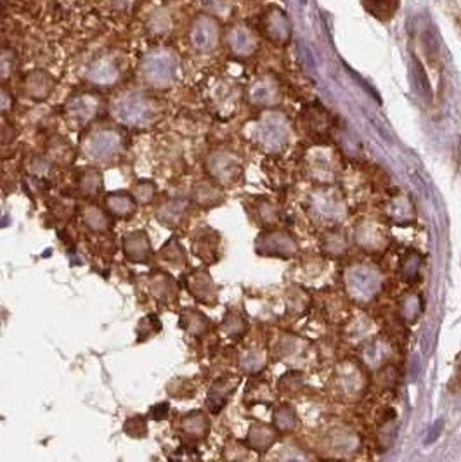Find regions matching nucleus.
Returning a JSON list of instances; mask_svg holds the SVG:
<instances>
[{
  "instance_id": "f03ea898",
  "label": "nucleus",
  "mask_w": 461,
  "mask_h": 462,
  "mask_svg": "<svg viewBox=\"0 0 461 462\" xmlns=\"http://www.w3.org/2000/svg\"><path fill=\"white\" fill-rule=\"evenodd\" d=\"M177 68L179 62L175 54L170 49L164 47L153 49L141 61V71L146 82L157 89L170 87L177 76Z\"/></svg>"
},
{
  "instance_id": "4468645a",
  "label": "nucleus",
  "mask_w": 461,
  "mask_h": 462,
  "mask_svg": "<svg viewBox=\"0 0 461 462\" xmlns=\"http://www.w3.org/2000/svg\"><path fill=\"white\" fill-rule=\"evenodd\" d=\"M188 288L191 294L198 298V300H208V294L212 292V282L208 275L201 274V272H194L188 277Z\"/></svg>"
},
{
  "instance_id": "dca6fc26",
  "label": "nucleus",
  "mask_w": 461,
  "mask_h": 462,
  "mask_svg": "<svg viewBox=\"0 0 461 462\" xmlns=\"http://www.w3.org/2000/svg\"><path fill=\"white\" fill-rule=\"evenodd\" d=\"M155 194H157V185L149 181L137 182L132 187V198H134V201L137 205H148V203L153 201Z\"/></svg>"
},
{
  "instance_id": "5701e85b",
  "label": "nucleus",
  "mask_w": 461,
  "mask_h": 462,
  "mask_svg": "<svg viewBox=\"0 0 461 462\" xmlns=\"http://www.w3.org/2000/svg\"><path fill=\"white\" fill-rule=\"evenodd\" d=\"M442 430H444V419H437L436 424H434V426L429 430V435H427V438H425V445H432L434 441L440 437Z\"/></svg>"
},
{
  "instance_id": "6e6552de",
  "label": "nucleus",
  "mask_w": 461,
  "mask_h": 462,
  "mask_svg": "<svg viewBox=\"0 0 461 462\" xmlns=\"http://www.w3.org/2000/svg\"><path fill=\"white\" fill-rule=\"evenodd\" d=\"M106 206H108V211L113 213L115 217L120 218H128L135 213L137 209V203L134 201V198L125 192H113L106 198Z\"/></svg>"
},
{
  "instance_id": "7ed1b4c3",
  "label": "nucleus",
  "mask_w": 461,
  "mask_h": 462,
  "mask_svg": "<svg viewBox=\"0 0 461 462\" xmlns=\"http://www.w3.org/2000/svg\"><path fill=\"white\" fill-rule=\"evenodd\" d=\"M122 135L111 128H101L89 135L85 141V152L94 161H109L122 151Z\"/></svg>"
},
{
  "instance_id": "20e7f679",
  "label": "nucleus",
  "mask_w": 461,
  "mask_h": 462,
  "mask_svg": "<svg viewBox=\"0 0 461 462\" xmlns=\"http://www.w3.org/2000/svg\"><path fill=\"white\" fill-rule=\"evenodd\" d=\"M120 65L113 56H101L87 69V80L98 87H113L120 80Z\"/></svg>"
},
{
  "instance_id": "aec40b11",
  "label": "nucleus",
  "mask_w": 461,
  "mask_h": 462,
  "mask_svg": "<svg viewBox=\"0 0 461 462\" xmlns=\"http://www.w3.org/2000/svg\"><path fill=\"white\" fill-rule=\"evenodd\" d=\"M16 66V56L11 49H0V82L12 75Z\"/></svg>"
},
{
  "instance_id": "39448f33",
  "label": "nucleus",
  "mask_w": 461,
  "mask_h": 462,
  "mask_svg": "<svg viewBox=\"0 0 461 462\" xmlns=\"http://www.w3.org/2000/svg\"><path fill=\"white\" fill-rule=\"evenodd\" d=\"M124 253L134 264H146L151 257V241L144 231H135L125 235Z\"/></svg>"
},
{
  "instance_id": "9b49d317",
  "label": "nucleus",
  "mask_w": 461,
  "mask_h": 462,
  "mask_svg": "<svg viewBox=\"0 0 461 462\" xmlns=\"http://www.w3.org/2000/svg\"><path fill=\"white\" fill-rule=\"evenodd\" d=\"M82 220L92 232H106L111 227V222H109L106 211H102L99 206L94 205H89L82 209Z\"/></svg>"
},
{
  "instance_id": "412c9836",
  "label": "nucleus",
  "mask_w": 461,
  "mask_h": 462,
  "mask_svg": "<svg viewBox=\"0 0 461 462\" xmlns=\"http://www.w3.org/2000/svg\"><path fill=\"white\" fill-rule=\"evenodd\" d=\"M184 426L191 435H193L194 431V437H201V435H205V431L208 430V423L205 421L203 414L189 415V417L184 421Z\"/></svg>"
},
{
  "instance_id": "ddd939ff",
  "label": "nucleus",
  "mask_w": 461,
  "mask_h": 462,
  "mask_svg": "<svg viewBox=\"0 0 461 462\" xmlns=\"http://www.w3.org/2000/svg\"><path fill=\"white\" fill-rule=\"evenodd\" d=\"M149 289H151L153 297L158 298L160 301H170L175 297V281L167 274H157L153 275L151 282H149Z\"/></svg>"
},
{
  "instance_id": "b1692460",
  "label": "nucleus",
  "mask_w": 461,
  "mask_h": 462,
  "mask_svg": "<svg viewBox=\"0 0 461 462\" xmlns=\"http://www.w3.org/2000/svg\"><path fill=\"white\" fill-rule=\"evenodd\" d=\"M11 106H12L11 94H9V92L5 91V89L0 87V113L9 111V109H11Z\"/></svg>"
},
{
  "instance_id": "9d476101",
  "label": "nucleus",
  "mask_w": 461,
  "mask_h": 462,
  "mask_svg": "<svg viewBox=\"0 0 461 462\" xmlns=\"http://www.w3.org/2000/svg\"><path fill=\"white\" fill-rule=\"evenodd\" d=\"M215 35H217V30L212 25L208 19L201 18L198 19L196 25L191 30V42L196 49L205 51V49H210L215 42Z\"/></svg>"
},
{
  "instance_id": "0eeeda50",
  "label": "nucleus",
  "mask_w": 461,
  "mask_h": 462,
  "mask_svg": "<svg viewBox=\"0 0 461 462\" xmlns=\"http://www.w3.org/2000/svg\"><path fill=\"white\" fill-rule=\"evenodd\" d=\"M66 109L78 122H89L98 115L99 99L92 94H76L69 99Z\"/></svg>"
},
{
  "instance_id": "2eb2a0df",
  "label": "nucleus",
  "mask_w": 461,
  "mask_h": 462,
  "mask_svg": "<svg viewBox=\"0 0 461 462\" xmlns=\"http://www.w3.org/2000/svg\"><path fill=\"white\" fill-rule=\"evenodd\" d=\"M274 424H276L278 431H281V433H293L298 428L297 414L288 405L280 407L276 411V414H274Z\"/></svg>"
},
{
  "instance_id": "f257e3e1",
  "label": "nucleus",
  "mask_w": 461,
  "mask_h": 462,
  "mask_svg": "<svg viewBox=\"0 0 461 462\" xmlns=\"http://www.w3.org/2000/svg\"><path fill=\"white\" fill-rule=\"evenodd\" d=\"M113 116L127 127H144L155 116V104L141 92H125L111 106Z\"/></svg>"
},
{
  "instance_id": "423d86ee",
  "label": "nucleus",
  "mask_w": 461,
  "mask_h": 462,
  "mask_svg": "<svg viewBox=\"0 0 461 462\" xmlns=\"http://www.w3.org/2000/svg\"><path fill=\"white\" fill-rule=\"evenodd\" d=\"M54 78L49 73L41 71V69H35L25 78V92L36 101L47 99L54 91Z\"/></svg>"
},
{
  "instance_id": "6ab92c4d",
  "label": "nucleus",
  "mask_w": 461,
  "mask_h": 462,
  "mask_svg": "<svg viewBox=\"0 0 461 462\" xmlns=\"http://www.w3.org/2000/svg\"><path fill=\"white\" fill-rule=\"evenodd\" d=\"M149 32L155 33V35H164L170 30V16L164 11H158L151 16L148 23Z\"/></svg>"
},
{
  "instance_id": "a211bd4d",
  "label": "nucleus",
  "mask_w": 461,
  "mask_h": 462,
  "mask_svg": "<svg viewBox=\"0 0 461 462\" xmlns=\"http://www.w3.org/2000/svg\"><path fill=\"white\" fill-rule=\"evenodd\" d=\"M181 325L184 329H188L189 332H194V334H200L203 331V315H200L198 312L193 310H184L181 315Z\"/></svg>"
},
{
  "instance_id": "1a4fd4ad",
  "label": "nucleus",
  "mask_w": 461,
  "mask_h": 462,
  "mask_svg": "<svg viewBox=\"0 0 461 462\" xmlns=\"http://www.w3.org/2000/svg\"><path fill=\"white\" fill-rule=\"evenodd\" d=\"M184 211H185L184 199L172 198V199H167V201H165L164 205L158 208L157 217H158V220L165 225V227H174V225H177L179 222H181Z\"/></svg>"
},
{
  "instance_id": "f3484780",
  "label": "nucleus",
  "mask_w": 461,
  "mask_h": 462,
  "mask_svg": "<svg viewBox=\"0 0 461 462\" xmlns=\"http://www.w3.org/2000/svg\"><path fill=\"white\" fill-rule=\"evenodd\" d=\"M102 187V175L98 170H87L82 175L80 189L85 196H95Z\"/></svg>"
},
{
  "instance_id": "4be33fe9",
  "label": "nucleus",
  "mask_w": 461,
  "mask_h": 462,
  "mask_svg": "<svg viewBox=\"0 0 461 462\" xmlns=\"http://www.w3.org/2000/svg\"><path fill=\"white\" fill-rule=\"evenodd\" d=\"M161 257H164V260H167L168 264H179V260L184 262V253H182L181 244H179L177 241H174V239L164 246V249H161Z\"/></svg>"
},
{
  "instance_id": "f8f14e48",
  "label": "nucleus",
  "mask_w": 461,
  "mask_h": 462,
  "mask_svg": "<svg viewBox=\"0 0 461 462\" xmlns=\"http://www.w3.org/2000/svg\"><path fill=\"white\" fill-rule=\"evenodd\" d=\"M248 441H250L251 448L258 452H265L273 447L276 441V433L273 428L265 426V424H255L251 426L250 433H248Z\"/></svg>"
}]
</instances>
